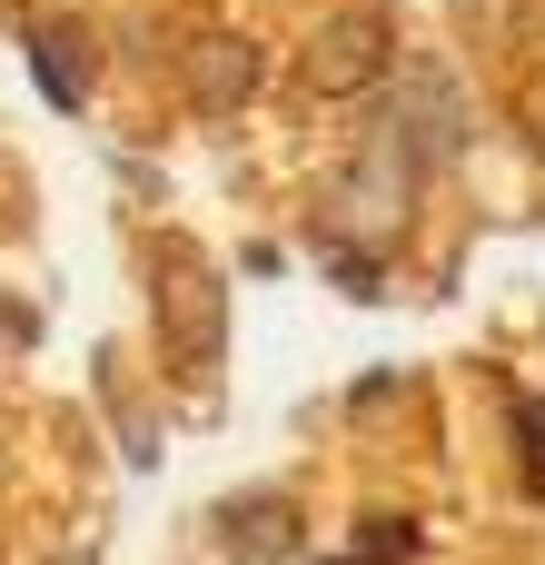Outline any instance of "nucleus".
Segmentation results:
<instances>
[{"label":"nucleus","instance_id":"1","mask_svg":"<svg viewBox=\"0 0 545 565\" xmlns=\"http://www.w3.org/2000/svg\"><path fill=\"white\" fill-rule=\"evenodd\" d=\"M149 308H159V348L179 377H218L228 358V278L199 238H159L149 248Z\"/></svg>","mask_w":545,"mask_h":565},{"label":"nucleus","instance_id":"2","mask_svg":"<svg viewBox=\"0 0 545 565\" xmlns=\"http://www.w3.org/2000/svg\"><path fill=\"white\" fill-rule=\"evenodd\" d=\"M367 99H377L367 139L407 149L417 169H447V159H467V139H477V99H467V79H457L447 60H397Z\"/></svg>","mask_w":545,"mask_h":565},{"label":"nucleus","instance_id":"3","mask_svg":"<svg viewBox=\"0 0 545 565\" xmlns=\"http://www.w3.org/2000/svg\"><path fill=\"white\" fill-rule=\"evenodd\" d=\"M417 189H427V169H417L407 149L367 139V149L348 159V179L328 189V228H318V248H367V258H387V248L407 238V218H417Z\"/></svg>","mask_w":545,"mask_h":565},{"label":"nucleus","instance_id":"4","mask_svg":"<svg viewBox=\"0 0 545 565\" xmlns=\"http://www.w3.org/2000/svg\"><path fill=\"white\" fill-rule=\"evenodd\" d=\"M397 60H407V50H397V20H387L377 0H348V10H328V20L298 40V89H308V99H367Z\"/></svg>","mask_w":545,"mask_h":565},{"label":"nucleus","instance_id":"5","mask_svg":"<svg viewBox=\"0 0 545 565\" xmlns=\"http://www.w3.org/2000/svg\"><path fill=\"white\" fill-rule=\"evenodd\" d=\"M258 79H268V60H258L248 30H189V50H179V99H189L199 119H238V109L258 99Z\"/></svg>","mask_w":545,"mask_h":565},{"label":"nucleus","instance_id":"6","mask_svg":"<svg viewBox=\"0 0 545 565\" xmlns=\"http://www.w3.org/2000/svg\"><path fill=\"white\" fill-rule=\"evenodd\" d=\"M218 536H228L238 565H298L308 516H298L288 497H228V507H218Z\"/></svg>","mask_w":545,"mask_h":565},{"label":"nucleus","instance_id":"7","mask_svg":"<svg viewBox=\"0 0 545 565\" xmlns=\"http://www.w3.org/2000/svg\"><path fill=\"white\" fill-rule=\"evenodd\" d=\"M20 40H30V79H40V99H50V109H79V99H89V70H99L89 30H79V20H50V10H40Z\"/></svg>","mask_w":545,"mask_h":565},{"label":"nucleus","instance_id":"8","mask_svg":"<svg viewBox=\"0 0 545 565\" xmlns=\"http://www.w3.org/2000/svg\"><path fill=\"white\" fill-rule=\"evenodd\" d=\"M457 20H467V40H477V50H516L526 0H457Z\"/></svg>","mask_w":545,"mask_h":565},{"label":"nucleus","instance_id":"9","mask_svg":"<svg viewBox=\"0 0 545 565\" xmlns=\"http://www.w3.org/2000/svg\"><path fill=\"white\" fill-rule=\"evenodd\" d=\"M506 427H516V477H526V497H545V397H516Z\"/></svg>","mask_w":545,"mask_h":565},{"label":"nucleus","instance_id":"10","mask_svg":"<svg viewBox=\"0 0 545 565\" xmlns=\"http://www.w3.org/2000/svg\"><path fill=\"white\" fill-rule=\"evenodd\" d=\"M348 565H417V526H407V516H367Z\"/></svg>","mask_w":545,"mask_h":565},{"label":"nucleus","instance_id":"11","mask_svg":"<svg viewBox=\"0 0 545 565\" xmlns=\"http://www.w3.org/2000/svg\"><path fill=\"white\" fill-rule=\"evenodd\" d=\"M318 258H328V278H338L348 298H377V288H387V268H377L367 248H318Z\"/></svg>","mask_w":545,"mask_h":565}]
</instances>
